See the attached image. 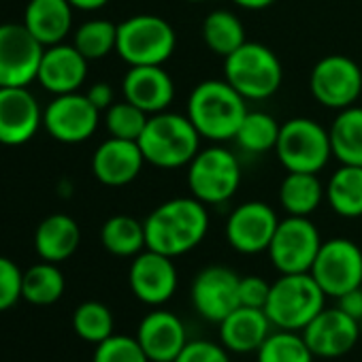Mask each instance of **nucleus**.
<instances>
[{"label": "nucleus", "instance_id": "nucleus-35", "mask_svg": "<svg viewBox=\"0 0 362 362\" xmlns=\"http://www.w3.org/2000/svg\"><path fill=\"white\" fill-rule=\"evenodd\" d=\"M113 313L107 305L98 300H86L81 303L73 313V330L79 334V339L88 343H103L113 334Z\"/></svg>", "mask_w": 362, "mask_h": 362}, {"label": "nucleus", "instance_id": "nucleus-28", "mask_svg": "<svg viewBox=\"0 0 362 362\" xmlns=\"http://www.w3.org/2000/svg\"><path fill=\"white\" fill-rule=\"evenodd\" d=\"M328 134L332 158L341 164L362 166V107L351 105L341 109L332 119Z\"/></svg>", "mask_w": 362, "mask_h": 362}, {"label": "nucleus", "instance_id": "nucleus-21", "mask_svg": "<svg viewBox=\"0 0 362 362\" xmlns=\"http://www.w3.org/2000/svg\"><path fill=\"white\" fill-rule=\"evenodd\" d=\"M88 58L75 47L66 43H58L45 47L43 60L39 66V83L52 94H71L77 92L88 77Z\"/></svg>", "mask_w": 362, "mask_h": 362}, {"label": "nucleus", "instance_id": "nucleus-43", "mask_svg": "<svg viewBox=\"0 0 362 362\" xmlns=\"http://www.w3.org/2000/svg\"><path fill=\"white\" fill-rule=\"evenodd\" d=\"M69 3L79 11H98L109 5V0H69Z\"/></svg>", "mask_w": 362, "mask_h": 362}, {"label": "nucleus", "instance_id": "nucleus-39", "mask_svg": "<svg viewBox=\"0 0 362 362\" xmlns=\"http://www.w3.org/2000/svg\"><path fill=\"white\" fill-rule=\"evenodd\" d=\"M175 362H230V356L222 343H214L207 339H192L179 351Z\"/></svg>", "mask_w": 362, "mask_h": 362}, {"label": "nucleus", "instance_id": "nucleus-32", "mask_svg": "<svg viewBox=\"0 0 362 362\" xmlns=\"http://www.w3.org/2000/svg\"><path fill=\"white\" fill-rule=\"evenodd\" d=\"M279 130H281V124H277L273 115L264 111H247L233 141L237 143L241 151L260 156V153L275 149Z\"/></svg>", "mask_w": 362, "mask_h": 362}, {"label": "nucleus", "instance_id": "nucleus-19", "mask_svg": "<svg viewBox=\"0 0 362 362\" xmlns=\"http://www.w3.org/2000/svg\"><path fill=\"white\" fill-rule=\"evenodd\" d=\"M43 124V111L28 88H0V143L24 145Z\"/></svg>", "mask_w": 362, "mask_h": 362}, {"label": "nucleus", "instance_id": "nucleus-4", "mask_svg": "<svg viewBox=\"0 0 362 362\" xmlns=\"http://www.w3.org/2000/svg\"><path fill=\"white\" fill-rule=\"evenodd\" d=\"M324 307L326 294L311 273H288L271 284L264 311L275 328L303 332Z\"/></svg>", "mask_w": 362, "mask_h": 362}, {"label": "nucleus", "instance_id": "nucleus-22", "mask_svg": "<svg viewBox=\"0 0 362 362\" xmlns=\"http://www.w3.org/2000/svg\"><path fill=\"white\" fill-rule=\"evenodd\" d=\"M124 100L147 115L162 113L175 98V81L162 66H130L122 81Z\"/></svg>", "mask_w": 362, "mask_h": 362}, {"label": "nucleus", "instance_id": "nucleus-30", "mask_svg": "<svg viewBox=\"0 0 362 362\" xmlns=\"http://www.w3.org/2000/svg\"><path fill=\"white\" fill-rule=\"evenodd\" d=\"M66 288L64 275L58 269L56 262H39L30 267L22 277V298H26L30 305L47 307L62 298Z\"/></svg>", "mask_w": 362, "mask_h": 362}, {"label": "nucleus", "instance_id": "nucleus-41", "mask_svg": "<svg viewBox=\"0 0 362 362\" xmlns=\"http://www.w3.org/2000/svg\"><path fill=\"white\" fill-rule=\"evenodd\" d=\"M334 300H337V307L343 313H347L349 317H354L358 322L362 320V286L360 288H354V290H349L345 294H341Z\"/></svg>", "mask_w": 362, "mask_h": 362}, {"label": "nucleus", "instance_id": "nucleus-27", "mask_svg": "<svg viewBox=\"0 0 362 362\" xmlns=\"http://www.w3.org/2000/svg\"><path fill=\"white\" fill-rule=\"evenodd\" d=\"M326 201L345 220L362 218V166L341 164L326 184Z\"/></svg>", "mask_w": 362, "mask_h": 362}, {"label": "nucleus", "instance_id": "nucleus-10", "mask_svg": "<svg viewBox=\"0 0 362 362\" xmlns=\"http://www.w3.org/2000/svg\"><path fill=\"white\" fill-rule=\"evenodd\" d=\"M309 273L326 296L339 298L362 286V250L343 237L328 239L322 243Z\"/></svg>", "mask_w": 362, "mask_h": 362}, {"label": "nucleus", "instance_id": "nucleus-6", "mask_svg": "<svg viewBox=\"0 0 362 362\" xmlns=\"http://www.w3.org/2000/svg\"><path fill=\"white\" fill-rule=\"evenodd\" d=\"M177 47L175 28L160 16H132L117 24L115 52L128 66H162Z\"/></svg>", "mask_w": 362, "mask_h": 362}, {"label": "nucleus", "instance_id": "nucleus-1", "mask_svg": "<svg viewBox=\"0 0 362 362\" xmlns=\"http://www.w3.org/2000/svg\"><path fill=\"white\" fill-rule=\"evenodd\" d=\"M147 250L179 258L203 243L209 233L207 205L194 197H179L158 205L143 222Z\"/></svg>", "mask_w": 362, "mask_h": 362}, {"label": "nucleus", "instance_id": "nucleus-18", "mask_svg": "<svg viewBox=\"0 0 362 362\" xmlns=\"http://www.w3.org/2000/svg\"><path fill=\"white\" fill-rule=\"evenodd\" d=\"M136 341L149 362H175L179 351L188 343V330L177 313L156 307L141 320Z\"/></svg>", "mask_w": 362, "mask_h": 362}, {"label": "nucleus", "instance_id": "nucleus-8", "mask_svg": "<svg viewBox=\"0 0 362 362\" xmlns=\"http://www.w3.org/2000/svg\"><path fill=\"white\" fill-rule=\"evenodd\" d=\"M275 153L288 173H320L332 158L328 130L309 117H292L281 124Z\"/></svg>", "mask_w": 362, "mask_h": 362}, {"label": "nucleus", "instance_id": "nucleus-16", "mask_svg": "<svg viewBox=\"0 0 362 362\" xmlns=\"http://www.w3.org/2000/svg\"><path fill=\"white\" fill-rule=\"evenodd\" d=\"M173 260L175 258H168L153 250H143L132 258L128 271V284L132 294L141 303L149 307H162L175 296L179 286V275Z\"/></svg>", "mask_w": 362, "mask_h": 362}, {"label": "nucleus", "instance_id": "nucleus-9", "mask_svg": "<svg viewBox=\"0 0 362 362\" xmlns=\"http://www.w3.org/2000/svg\"><path fill=\"white\" fill-rule=\"evenodd\" d=\"M322 243L320 230L309 218L288 216L286 220H279L267 254L281 275L309 273Z\"/></svg>", "mask_w": 362, "mask_h": 362}, {"label": "nucleus", "instance_id": "nucleus-12", "mask_svg": "<svg viewBox=\"0 0 362 362\" xmlns=\"http://www.w3.org/2000/svg\"><path fill=\"white\" fill-rule=\"evenodd\" d=\"M45 47L24 24L0 26V88H26L39 75Z\"/></svg>", "mask_w": 362, "mask_h": 362}, {"label": "nucleus", "instance_id": "nucleus-13", "mask_svg": "<svg viewBox=\"0 0 362 362\" xmlns=\"http://www.w3.org/2000/svg\"><path fill=\"white\" fill-rule=\"evenodd\" d=\"M239 281L241 277L222 264H211L199 271V275L192 281L190 298L194 311L211 322L220 324L230 311H235L239 303Z\"/></svg>", "mask_w": 362, "mask_h": 362}, {"label": "nucleus", "instance_id": "nucleus-3", "mask_svg": "<svg viewBox=\"0 0 362 362\" xmlns=\"http://www.w3.org/2000/svg\"><path fill=\"white\" fill-rule=\"evenodd\" d=\"M201 139L203 136L188 115L170 113L166 109L162 113L149 115L136 143L147 164L173 170L188 166L194 160V156L201 151Z\"/></svg>", "mask_w": 362, "mask_h": 362}, {"label": "nucleus", "instance_id": "nucleus-46", "mask_svg": "<svg viewBox=\"0 0 362 362\" xmlns=\"http://www.w3.org/2000/svg\"><path fill=\"white\" fill-rule=\"evenodd\" d=\"M360 337H362V320H360Z\"/></svg>", "mask_w": 362, "mask_h": 362}, {"label": "nucleus", "instance_id": "nucleus-15", "mask_svg": "<svg viewBox=\"0 0 362 362\" xmlns=\"http://www.w3.org/2000/svg\"><path fill=\"white\" fill-rule=\"evenodd\" d=\"M98 122L100 111L90 103L86 94L79 92L56 96L43 113V124L47 132L56 141L69 145L88 141L96 132Z\"/></svg>", "mask_w": 362, "mask_h": 362}, {"label": "nucleus", "instance_id": "nucleus-42", "mask_svg": "<svg viewBox=\"0 0 362 362\" xmlns=\"http://www.w3.org/2000/svg\"><path fill=\"white\" fill-rule=\"evenodd\" d=\"M86 96L90 98V103H92L98 111H107V109L115 103L113 88H111L109 83H105V81L94 83V86L88 90V94H86Z\"/></svg>", "mask_w": 362, "mask_h": 362}, {"label": "nucleus", "instance_id": "nucleus-37", "mask_svg": "<svg viewBox=\"0 0 362 362\" xmlns=\"http://www.w3.org/2000/svg\"><path fill=\"white\" fill-rule=\"evenodd\" d=\"M92 362H149V358L136 337L113 332L109 339L96 345Z\"/></svg>", "mask_w": 362, "mask_h": 362}, {"label": "nucleus", "instance_id": "nucleus-26", "mask_svg": "<svg viewBox=\"0 0 362 362\" xmlns=\"http://www.w3.org/2000/svg\"><path fill=\"white\" fill-rule=\"evenodd\" d=\"M326 190L317 173H288L279 186V203L288 216L309 218L322 205Z\"/></svg>", "mask_w": 362, "mask_h": 362}, {"label": "nucleus", "instance_id": "nucleus-7", "mask_svg": "<svg viewBox=\"0 0 362 362\" xmlns=\"http://www.w3.org/2000/svg\"><path fill=\"white\" fill-rule=\"evenodd\" d=\"M241 186V162L222 143L201 149L188 164V188L205 205H224Z\"/></svg>", "mask_w": 362, "mask_h": 362}, {"label": "nucleus", "instance_id": "nucleus-34", "mask_svg": "<svg viewBox=\"0 0 362 362\" xmlns=\"http://www.w3.org/2000/svg\"><path fill=\"white\" fill-rule=\"evenodd\" d=\"M73 45L88 60L107 58L117 47V26L113 22H109V20H90V22H83L75 30Z\"/></svg>", "mask_w": 362, "mask_h": 362}, {"label": "nucleus", "instance_id": "nucleus-31", "mask_svg": "<svg viewBox=\"0 0 362 362\" xmlns=\"http://www.w3.org/2000/svg\"><path fill=\"white\" fill-rule=\"evenodd\" d=\"M203 41L205 45L216 54V56H230L235 49H239L247 39H245V28L241 20L226 9L211 11L205 22H203Z\"/></svg>", "mask_w": 362, "mask_h": 362}, {"label": "nucleus", "instance_id": "nucleus-36", "mask_svg": "<svg viewBox=\"0 0 362 362\" xmlns=\"http://www.w3.org/2000/svg\"><path fill=\"white\" fill-rule=\"evenodd\" d=\"M149 115L134 107L132 103L124 100V103H113L107 111H105V124L111 136L115 139H126V141H139V136L145 130Z\"/></svg>", "mask_w": 362, "mask_h": 362}, {"label": "nucleus", "instance_id": "nucleus-2", "mask_svg": "<svg viewBox=\"0 0 362 362\" xmlns=\"http://www.w3.org/2000/svg\"><path fill=\"white\" fill-rule=\"evenodd\" d=\"M245 103L247 100L226 79H207L190 92L186 115L203 139L226 143L235 139L247 115Z\"/></svg>", "mask_w": 362, "mask_h": 362}, {"label": "nucleus", "instance_id": "nucleus-33", "mask_svg": "<svg viewBox=\"0 0 362 362\" xmlns=\"http://www.w3.org/2000/svg\"><path fill=\"white\" fill-rule=\"evenodd\" d=\"M313 358L303 332L279 328L256 351V362H313Z\"/></svg>", "mask_w": 362, "mask_h": 362}, {"label": "nucleus", "instance_id": "nucleus-17", "mask_svg": "<svg viewBox=\"0 0 362 362\" xmlns=\"http://www.w3.org/2000/svg\"><path fill=\"white\" fill-rule=\"evenodd\" d=\"M303 337L315 358H341L349 354L360 337V322L343 313L337 305L324 307L303 330Z\"/></svg>", "mask_w": 362, "mask_h": 362}, {"label": "nucleus", "instance_id": "nucleus-45", "mask_svg": "<svg viewBox=\"0 0 362 362\" xmlns=\"http://www.w3.org/2000/svg\"><path fill=\"white\" fill-rule=\"evenodd\" d=\"M186 3H205V0H186Z\"/></svg>", "mask_w": 362, "mask_h": 362}, {"label": "nucleus", "instance_id": "nucleus-40", "mask_svg": "<svg viewBox=\"0 0 362 362\" xmlns=\"http://www.w3.org/2000/svg\"><path fill=\"white\" fill-rule=\"evenodd\" d=\"M271 294V284L258 275H245L239 281V303L243 307L264 309Z\"/></svg>", "mask_w": 362, "mask_h": 362}, {"label": "nucleus", "instance_id": "nucleus-23", "mask_svg": "<svg viewBox=\"0 0 362 362\" xmlns=\"http://www.w3.org/2000/svg\"><path fill=\"white\" fill-rule=\"evenodd\" d=\"M220 341L233 354L258 351L267 337L273 332V324L264 309L239 305L220 324Z\"/></svg>", "mask_w": 362, "mask_h": 362}, {"label": "nucleus", "instance_id": "nucleus-5", "mask_svg": "<svg viewBox=\"0 0 362 362\" xmlns=\"http://www.w3.org/2000/svg\"><path fill=\"white\" fill-rule=\"evenodd\" d=\"M224 79L245 100H267L281 88L284 69L273 49L245 41L224 58Z\"/></svg>", "mask_w": 362, "mask_h": 362}, {"label": "nucleus", "instance_id": "nucleus-20", "mask_svg": "<svg viewBox=\"0 0 362 362\" xmlns=\"http://www.w3.org/2000/svg\"><path fill=\"white\" fill-rule=\"evenodd\" d=\"M145 158L136 141L107 139L92 156V173L100 184L109 188H122L134 181L143 170Z\"/></svg>", "mask_w": 362, "mask_h": 362}, {"label": "nucleus", "instance_id": "nucleus-11", "mask_svg": "<svg viewBox=\"0 0 362 362\" xmlns=\"http://www.w3.org/2000/svg\"><path fill=\"white\" fill-rule=\"evenodd\" d=\"M313 98L326 109H347L362 94V69L343 54L324 56L309 75Z\"/></svg>", "mask_w": 362, "mask_h": 362}, {"label": "nucleus", "instance_id": "nucleus-14", "mask_svg": "<svg viewBox=\"0 0 362 362\" xmlns=\"http://www.w3.org/2000/svg\"><path fill=\"white\" fill-rule=\"evenodd\" d=\"M279 226L275 209L262 201H247L239 205L226 220L228 245L245 256H256L269 250Z\"/></svg>", "mask_w": 362, "mask_h": 362}, {"label": "nucleus", "instance_id": "nucleus-25", "mask_svg": "<svg viewBox=\"0 0 362 362\" xmlns=\"http://www.w3.org/2000/svg\"><path fill=\"white\" fill-rule=\"evenodd\" d=\"M81 243L79 224L66 214H54L45 218L35 233V250L41 260L64 262L69 260Z\"/></svg>", "mask_w": 362, "mask_h": 362}, {"label": "nucleus", "instance_id": "nucleus-29", "mask_svg": "<svg viewBox=\"0 0 362 362\" xmlns=\"http://www.w3.org/2000/svg\"><path fill=\"white\" fill-rule=\"evenodd\" d=\"M103 247L119 258H134L143 250L145 243V226L132 216H113L100 228Z\"/></svg>", "mask_w": 362, "mask_h": 362}, {"label": "nucleus", "instance_id": "nucleus-44", "mask_svg": "<svg viewBox=\"0 0 362 362\" xmlns=\"http://www.w3.org/2000/svg\"><path fill=\"white\" fill-rule=\"evenodd\" d=\"M233 3L247 11H262V9H269L271 5H275V0H233Z\"/></svg>", "mask_w": 362, "mask_h": 362}, {"label": "nucleus", "instance_id": "nucleus-38", "mask_svg": "<svg viewBox=\"0 0 362 362\" xmlns=\"http://www.w3.org/2000/svg\"><path fill=\"white\" fill-rule=\"evenodd\" d=\"M22 277L24 273L13 260L0 256V311L11 309L22 298Z\"/></svg>", "mask_w": 362, "mask_h": 362}, {"label": "nucleus", "instance_id": "nucleus-24", "mask_svg": "<svg viewBox=\"0 0 362 362\" xmlns=\"http://www.w3.org/2000/svg\"><path fill=\"white\" fill-rule=\"evenodd\" d=\"M24 26L43 47L64 43L73 26V5L69 0H30Z\"/></svg>", "mask_w": 362, "mask_h": 362}]
</instances>
